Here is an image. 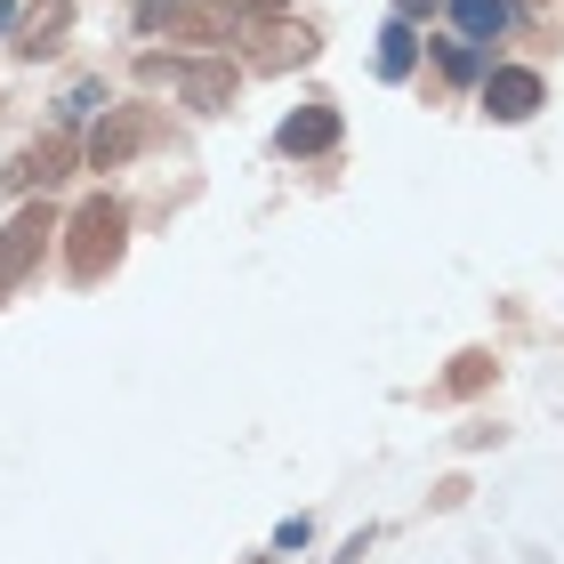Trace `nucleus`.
<instances>
[{
  "label": "nucleus",
  "mask_w": 564,
  "mask_h": 564,
  "mask_svg": "<svg viewBox=\"0 0 564 564\" xmlns=\"http://www.w3.org/2000/svg\"><path fill=\"white\" fill-rule=\"evenodd\" d=\"M412 57H420V41H412V24H388V33H379V73H388V82H403V73H412Z\"/></svg>",
  "instance_id": "f8f14e48"
},
{
  "label": "nucleus",
  "mask_w": 564,
  "mask_h": 564,
  "mask_svg": "<svg viewBox=\"0 0 564 564\" xmlns=\"http://www.w3.org/2000/svg\"><path fill=\"white\" fill-rule=\"evenodd\" d=\"M65 162H73V145L65 138H41V145H24L17 162H9V194H48L65 177Z\"/></svg>",
  "instance_id": "6e6552de"
},
{
  "label": "nucleus",
  "mask_w": 564,
  "mask_h": 564,
  "mask_svg": "<svg viewBox=\"0 0 564 564\" xmlns=\"http://www.w3.org/2000/svg\"><path fill=\"white\" fill-rule=\"evenodd\" d=\"M138 24L145 33H177V41H226V17L194 9V0H138Z\"/></svg>",
  "instance_id": "20e7f679"
},
{
  "label": "nucleus",
  "mask_w": 564,
  "mask_h": 564,
  "mask_svg": "<svg viewBox=\"0 0 564 564\" xmlns=\"http://www.w3.org/2000/svg\"><path fill=\"white\" fill-rule=\"evenodd\" d=\"M121 235H130V210H121L113 194H89L82 210H73V274L97 282V274L121 259Z\"/></svg>",
  "instance_id": "f257e3e1"
},
{
  "label": "nucleus",
  "mask_w": 564,
  "mask_h": 564,
  "mask_svg": "<svg viewBox=\"0 0 564 564\" xmlns=\"http://www.w3.org/2000/svg\"><path fill=\"white\" fill-rule=\"evenodd\" d=\"M65 33H73V0H33V17H24V57H57L65 48Z\"/></svg>",
  "instance_id": "1a4fd4ad"
},
{
  "label": "nucleus",
  "mask_w": 564,
  "mask_h": 564,
  "mask_svg": "<svg viewBox=\"0 0 564 564\" xmlns=\"http://www.w3.org/2000/svg\"><path fill=\"white\" fill-rule=\"evenodd\" d=\"M315 57V33L306 24H282V17H259V33H250V65L259 73H282V65H306Z\"/></svg>",
  "instance_id": "423d86ee"
},
{
  "label": "nucleus",
  "mask_w": 564,
  "mask_h": 564,
  "mask_svg": "<svg viewBox=\"0 0 564 564\" xmlns=\"http://www.w3.org/2000/svg\"><path fill=\"white\" fill-rule=\"evenodd\" d=\"M427 9H435V0H395V17H403V24H420Z\"/></svg>",
  "instance_id": "4468645a"
},
{
  "label": "nucleus",
  "mask_w": 564,
  "mask_h": 564,
  "mask_svg": "<svg viewBox=\"0 0 564 564\" xmlns=\"http://www.w3.org/2000/svg\"><path fill=\"white\" fill-rule=\"evenodd\" d=\"M145 138H153V113L145 106H113L106 121H97V138H89V170H121Z\"/></svg>",
  "instance_id": "7ed1b4c3"
},
{
  "label": "nucleus",
  "mask_w": 564,
  "mask_h": 564,
  "mask_svg": "<svg viewBox=\"0 0 564 564\" xmlns=\"http://www.w3.org/2000/svg\"><path fill=\"white\" fill-rule=\"evenodd\" d=\"M48 235H57V226H48V210H41V202H33L24 218H9V226H0V299H9L17 282L41 267V242H48Z\"/></svg>",
  "instance_id": "f03ea898"
},
{
  "label": "nucleus",
  "mask_w": 564,
  "mask_h": 564,
  "mask_svg": "<svg viewBox=\"0 0 564 564\" xmlns=\"http://www.w3.org/2000/svg\"><path fill=\"white\" fill-rule=\"evenodd\" d=\"M484 113H492V121H532V113H541V73L500 65L492 82H484Z\"/></svg>",
  "instance_id": "0eeeda50"
},
{
  "label": "nucleus",
  "mask_w": 564,
  "mask_h": 564,
  "mask_svg": "<svg viewBox=\"0 0 564 564\" xmlns=\"http://www.w3.org/2000/svg\"><path fill=\"white\" fill-rule=\"evenodd\" d=\"M452 24L468 41H500L508 33V0H452Z\"/></svg>",
  "instance_id": "9b49d317"
},
{
  "label": "nucleus",
  "mask_w": 564,
  "mask_h": 564,
  "mask_svg": "<svg viewBox=\"0 0 564 564\" xmlns=\"http://www.w3.org/2000/svg\"><path fill=\"white\" fill-rule=\"evenodd\" d=\"M282 9H291V0H218L226 24H235V17H282Z\"/></svg>",
  "instance_id": "ddd939ff"
},
{
  "label": "nucleus",
  "mask_w": 564,
  "mask_h": 564,
  "mask_svg": "<svg viewBox=\"0 0 564 564\" xmlns=\"http://www.w3.org/2000/svg\"><path fill=\"white\" fill-rule=\"evenodd\" d=\"M323 145H339V113L330 106H306L282 121V153H323Z\"/></svg>",
  "instance_id": "9d476101"
},
{
  "label": "nucleus",
  "mask_w": 564,
  "mask_h": 564,
  "mask_svg": "<svg viewBox=\"0 0 564 564\" xmlns=\"http://www.w3.org/2000/svg\"><path fill=\"white\" fill-rule=\"evenodd\" d=\"M170 73H177V97H186L194 113H226V106H235V65H226V57H186Z\"/></svg>",
  "instance_id": "39448f33"
}]
</instances>
